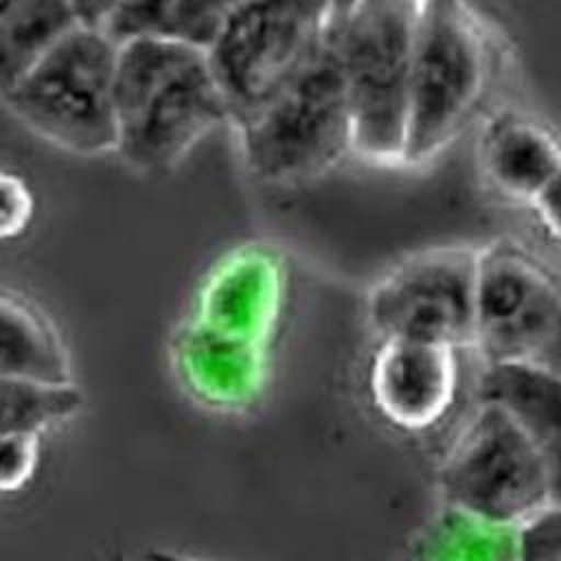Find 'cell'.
Listing matches in <instances>:
<instances>
[{
	"instance_id": "6da1fadb",
	"label": "cell",
	"mask_w": 561,
	"mask_h": 561,
	"mask_svg": "<svg viewBox=\"0 0 561 561\" xmlns=\"http://www.w3.org/2000/svg\"><path fill=\"white\" fill-rule=\"evenodd\" d=\"M114 107V151L145 175L175 169L206 134L230 121L208 50L160 37L118 44Z\"/></svg>"
},
{
	"instance_id": "7a4b0ae2",
	"label": "cell",
	"mask_w": 561,
	"mask_h": 561,
	"mask_svg": "<svg viewBox=\"0 0 561 561\" xmlns=\"http://www.w3.org/2000/svg\"><path fill=\"white\" fill-rule=\"evenodd\" d=\"M421 0H337L329 35L346 85L353 149L403 162Z\"/></svg>"
},
{
	"instance_id": "3957f363",
	"label": "cell",
	"mask_w": 561,
	"mask_h": 561,
	"mask_svg": "<svg viewBox=\"0 0 561 561\" xmlns=\"http://www.w3.org/2000/svg\"><path fill=\"white\" fill-rule=\"evenodd\" d=\"M116 61L118 42L103 26L75 24L0 92V101L33 134L64 151H114Z\"/></svg>"
},
{
	"instance_id": "277c9868",
	"label": "cell",
	"mask_w": 561,
	"mask_h": 561,
	"mask_svg": "<svg viewBox=\"0 0 561 561\" xmlns=\"http://www.w3.org/2000/svg\"><path fill=\"white\" fill-rule=\"evenodd\" d=\"M234 129L248 171L272 184L318 178L353 149L351 107L329 24L302 70Z\"/></svg>"
},
{
	"instance_id": "5b68a950",
	"label": "cell",
	"mask_w": 561,
	"mask_h": 561,
	"mask_svg": "<svg viewBox=\"0 0 561 561\" xmlns=\"http://www.w3.org/2000/svg\"><path fill=\"white\" fill-rule=\"evenodd\" d=\"M489 75V50L467 0H421L403 162L440 153L469 123Z\"/></svg>"
},
{
	"instance_id": "8992f818",
	"label": "cell",
	"mask_w": 561,
	"mask_h": 561,
	"mask_svg": "<svg viewBox=\"0 0 561 561\" xmlns=\"http://www.w3.org/2000/svg\"><path fill=\"white\" fill-rule=\"evenodd\" d=\"M443 504L515 528L552 504L543 458L522 423L500 403L478 399L440 467Z\"/></svg>"
},
{
	"instance_id": "52a82bcc",
	"label": "cell",
	"mask_w": 561,
	"mask_h": 561,
	"mask_svg": "<svg viewBox=\"0 0 561 561\" xmlns=\"http://www.w3.org/2000/svg\"><path fill=\"white\" fill-rule=\"evenodd\" d=\"M337 0H243L208 46L230 123L276 96L324 39Z\"/></svg>"
},
{
	"instance_id": "ba28073f",
	"label": "cell",
	"mask_w": 561,
	"mask_h": 561,
	"mask_svg": "<svg viewBox=\"0 0 561 561\" xmlns=\"http://www.w3.org/2000/svg\"><path fill=\"white\" fill-rule=\"evenodd\" d=\"M476 276L478 250L449 245L412 254L373 287L370 322L381 340L473 344Z\"/></svg>"
},
{
	"instance_id": "9c48e42d",
	"label": "cell",
	"mask_w": 561,
	"mask_h": 561,
	"mask_svg": "<svg viewBox=\"0 0 561 561\" xmlns=\"http://www.w3.org/2000/svg\"><path fill=\"white\" fill-rule=\"evenodd\" d=\"M561 313V283L513 243L478 250L473 346L486 364L533 359Z\"/></svg>"
},
{
	"instance_id": "30bf717a",
	"label": "cell",
	"mask_w": 561,
	"mask_h": 561,
	"mask_svg": "<svg viewBox=\"0 0 561 561\" xmlns=\"http://www.w3.org/2000/svg\"><path fill=\"white\" fill-rule=\"evenodd\" d=\"M458 383L456 348L416 340H381L370 388L390 423L425 430L451 408Z\"/></svg>"
},
{
	"instance_id": "8fae6325",
	"label": "cell",
	"mask_w": 561,
	"mask_h": 561,
	"mask_svg": "<svg viewBox=\"0 0 561 561\" xmlns=\"http://www.w3.org/2000/svg\"><path fill=\"white\" fill-rule=\"evenodd\" d=\"M478 399L500 403L522 423L543 458L552 502L561 504V375L530 359L486 364Z\"/></svg>"
},
{
	"instance_id": "7c38bea8",
	"label": "cell",
	"mask_w": 561,
	"mask_h": 561,
	"mask_svg": "<svg viewBox=\"0 0 561 561\" xmlns=\"http://www.w3.org/2000/svg\"><path fill=\"white\" fill-rule=\"evenodd\" d=\"M480 167L500 193L533 202L561 169V147L550 131L528 116L502 112L482 131Z\"/></svg>"
},
{
	"instance_id": "4fadbf2b",
	"label": "cell",
	"mask_w": 561,
	"mask_h": 561,
	"mask_svg": "<svg viewBox=\"0 0 561 561\" xmlns=\"http://www.w3.org/2000/svg\"><path fill=\"white\" fill-rule=\"evenodd\" d=\"M243 0H125L105 22L121 44L131 37H160L206 48Z\"/></svg>"
},
{
	"instance_id": "5bb4252c",
	"label": "cell",
	"mask_w": 561,
	"mask_h": 561,
	"mask_svg": "<svg viewBox=\"0 0 561 561\" xmlns=\"http://www.w3.org/2000/svg\"><path fill=\"white\" fill-rule=\"evenodd\" d=\"M0 375L44 383H70L59 335L22 298L0 291Z\"/></svg>"
},
{
	"instance_id": "9a60e30c",
	"label": "cell",
	"mask_w": 561,
	"mask_h": 561,
	"mask_svg": "<svg viewBox=\"0 0 561 561\" xmlns=\"http://www.w3.org/2000/svg\"><path fill=\"white\" fill-rule=\"evenodd\" d=\"M403 561H517L511 526L443 504L414 535Z\"/></svg>"
},
{
	"instance_id": "2e32d148",
	"label": "cell",
	"mask_w": 561,
	"mask_h": 561,
	"mask_svg": "<svg viewBox=\"0 0 561 561\" xmlns=\"http://www.w3.org/2000/svg\"><path fill=\"white\" fill-rule=\"evenodd\" d=\"M75 24L68 0H0V92Z\"/></svg>"
},
{
	"instance_id": "e0dca14e",
	"label": "cell",
	"mask_w": 561,
	"mask_h": 561,
	"mask_svg": "<svg viewBox=\"0 0 561 561\" xmlns=\"http://www.w3.org/2000/svg\"><path fill=\"white\" fill-rule=\"evenodd\" d=\"M81 408L72 383H44L0 375V434L39 432L57 425Z\"/></svg>"
},
{
	"instance_id": "ac0fdd59",
	"label": "cell",
	"mask_w": 561,
	"mask_h": 561,
	"mask_svg": "<svg viewBox=\"0 0 561 561\" xmlns=\"http://www.w3.org/2000/svg\"><path fill=\"white\" fill-rule=\"evenodd\" d=\"M517 561H561V504H548L513 528Z\"/></svg>"
},
{
	"instance_id": "d6986e66",
	"label": "cell",
	"mask_w": 561,
	"mask_h": 561,
	"mask_svg": "<svg viewBox=\"0 0 561 561\" xmlns=\"http://www.w3.org/2000/svg\"><path fill=\"white\" fill-rule=\"evenodd\" d=\"M39 460V432L0 434V493L26 484Z\"/></svg>"
},
{
	"instance_id": "ffe728a7",
	"label": "cell",
	"mask_w": 561,
	"mask_h": 561,
	"mask_svg": "<svg viewBox=\"0 0 561 561\" xmlns=\"http://www.w3.org/2000/svg\"><path fill=\"white\" fill-rule=\"evenodd\" d=\"M33 215L31 188L22 178L0 169V241L20 237Z\"/></svg>"
},
{
	"instance_id": "44dd1931",
	"label": "cell",
	"mask_w": 561,
	"mask_h": 561,
	"mask_svg": "<svg viewBox=\"0 0 561 561\" xmlns=\"http://www.w3.org/2000/svg\"><path fill=\"white\" fill-rule=\"evenodd\" d=\"M530 204L541 224L561 239V169L539 188Z\"/></svg>"
},
{
	"instance_id": "7402d4cb",
	"label": "cell",
	"mask_w": 561,
	"mask_h": 561,
	"mask_svg": "<svg viewBox=\"0 0 561 561\" xmlns=\"http://www.w3.org/2000/svg\"><path fill=\"white\" fill-rule=\"evenodd\" d=\"M125 0H68L79 24L105 26Z\"/></svg>"
},
{
	"instance_id": "603a6c76",
	"label": "cell",
	"mask_w": 561,
	"mask_h": 561,
	"mask_svg": "<svg viewBox=\"0 0 561 561\" xmlns=\"http://www.w3.org/2000/svg\"><path fill=\"white\" fill-rule=\"evenodd\" d=\"M530 362H537V364L550 368L552 373L561 375V313L557 318V324H554L550 337L546 340L541 351Z\"/></svg>"
},
{
	"instance_id": "cb8c5ba5",
	"label": "cell",
	"mask_w": 561,
	"mask_h": 561,
	"mask_svg": "<svg viewBox=\"0 0 561 561\" xmlns=\"http://www.w3.org/2000/svg\"><path fill=\"white\" fill-rule=\"evenodd\" d=\"M151 561H199V559H191V557H182V554H173V552H153Z\"/></svg>"
}]
</instances>
